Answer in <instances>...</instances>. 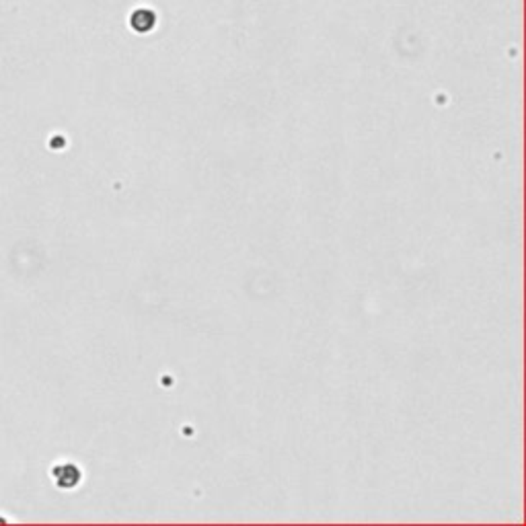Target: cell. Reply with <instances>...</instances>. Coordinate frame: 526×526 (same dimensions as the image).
Listing matches in <instances>:
<instances>
[{
    "mask_svg": "<svg viewBox=\"0 0 526 526\" xmlns=\"http://www.w3.org/2000/svg\"><path fill=\"white\" fill-rule=\"evenodd\" d=\"M157 25V15L148 8H136L130 15V27L136 33H148Z\"/></svg>",
    "mask_w": 526,
    "mask_h": 526,
    "instance_id": "6da1fadb",
    "label": "cell"
}]
</instances>
